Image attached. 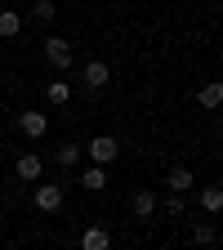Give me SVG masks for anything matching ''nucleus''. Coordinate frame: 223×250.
<instances>
[{
	"instance_id": "1",
	"label": "nucleus",
	"mask_w": 223,
	"mask_h": 250,
	"mask_svg": "<svg viewBox=\"0 0 223 250\" xmlns=\"http://www.w3.org/2000/svg\"><path fill=\"white\" fill-rule=\"evenodd\" d=\"M81 152H89V166H103V170H107V166L116 161V156H121V143H116L112 134H94V139H89Z\"/></svg>"
},
{
	"instance_id": "2",
	"label": "nucleus",
	"mask_w": 223,
	"mask_h": 250,
	"mask_svg": "<svg viewBox=\"0 0 223 250\" xmlns=\"http://www.w3.org/2000/svg\"><path fill=\"white\" fill-rule=\"evenodd\" d=\"M62 201H67V192H62V183H36V192H31V206H36L41 214H58Z\"/></svg>"
},
{
	"instance_id": "3",
	"label": "nucleus",
	"mask_w": 223,
	"mask_h": 250,
	"mask_svg": "<svg viewBox=\"0 0 223 250\" xmlns=\"http://www.w3.org/2000/svg\"><path fill=\"white\" fill-rule=\"evenodd\" d=\"M45 58H49V67H54V72H67V67H72V41H62V36H45Z\"/></svg>"
},
{
	"instance_id": "4",
	"label": "nucleus",
	"mask_w": 223,
	"mask_h": 250,
	"mask_svg": "<svg viewBox=\"0 0 223 250\" xmlns=\"http://www.w3.org/2000/svg\"><path fill=\"white\" fill-rule=\"evenodd\" d=\"M18 130H22L27 139H45L49 116H45V112H36V107H27V112H18Z\"/></svg>"
},
{
	"instance_id": "5",
	"label": "nucleus",
	"mask_w": 223,
	"mask_h": 250,
	"mask_svg": "<svg viewBox=\"0 0 223 250\" xmlns=\"http://www.w3.org/2000/svg\"><path fill=\"white\" fill-rule=\"evenodd\" d=\"M14 174H18V183H36V179L45 174V161H41L36 152H22L18 166H14Z\"/></svg>"
},
{
	"instance_id": "6",
	"label": "nucleus",
	"mask_w": 223,
	"mask_h": 250,
	"mask_svg": "<svg viewBox=\"0 0 223 250\" xmlns=\"http://www.w3.org/2000/svg\"><path fill=\"white\" fill-rule=\"evenodd\" d=\"M156 206H161V201H156L152 188H139V192L130 197V214H134V219H152V214H156Z\"/></svg>"
},
{
	"instance_id": "7",
	"label": "nucleus",
	"mask_w": 223,
	"mask_h": 250,
	"mask_svg": "<svg viewBox=\"0 0 223 250\" xmlns=\"http://www.w3.org/2000/svg\"><path fill=\"white\" fill-rule=\"evenodd\" d=\"M81 81H85V89H103V85L112 81V67H107V62H99V58H89L85 72H81Z\"/></svg>"
},
{
	"instance_id": "8",
	"label": "nucleus",
	"mask_w": 223,
	"mask_h": 250,
	"mask_svg": "<svg viewBox=\"0 0 223 250\" xmlns=\"http://www.w3.org/2000/svg\"><path fill=\"white\" fill-rule=\"evenodd\" d=\"M81 250H112V232H107L103 224H89V228L81 232Z\"/></svg>"
},
{
	"instance_id": "9",
	"label": "nucleus",
	"mask_w": 223,
	"mask_h": 250,
	"mask_svg": "<svg viewBox=\"0 0 223 250\" xmlns=\"http://www.w3.org/2000/svg\"><path fill=\"white\" fill-rule=\"evenodd\" d=\"M22 36V14L18 9H0V41H18Z\"/></svg>"
},
{
	"instance_id": "10",
	"label": "nucleus",
	"mask_w": 223,
	"mask_h": 250,
	"mask_svg": "<svg viewBox=\"0 0 223 250\" xmlns=\"http://www.w3.org/2000/svg\"><path fill=\"white\" fill-rule=\"evenodd\" d=\"M165 183H170V192H179V197H183V192H192V188H197V174L187 170V166H174Z\"/></svg>"
},
{
	"instance_id": "11",
	"label": "nucleus",
	"mask_w": 223,
	"mask_h": 250,
	"mask_svg": "<svg viewBox=\"0 0 223 250\" xmlns=\"http://www.w3.org/2000/svg\"><path fill=\"white\" fill-rule=\"evenodd\" d=\"M201 210H205V214H219V210H223V188H219V183H205V188H201Z\"/></svg>"
},
{
	"instance_id": "12",
	"label": "nucleus",
	"mask_w": 223,
	"mask_h": 250,
	"mask_svg": "<svg viewBox=\"0 0 223 250\" xmlns=\"http://www.w3.org/2000/svg\"><path fill=\"white\" fill-rule=\"evenodd\" d=\"M81 183L89 188V192H103V188H107V170H103V166H85Z\"/></svg>"
},
{
	"instance_id": "13",
	"label": "nucleus",
	"mask_w": 223,
	"mask_h": 250,
	"mask_svg": "<svg viewBox=\"0 0 223 250\" xmlns=\"http://www.w3.org/2000/svg\"><path fill=\"white\" fill-rule=\"evenodd\" d=\"M197 103H201V107H219V103H223V85H219V81L201 85V94H197Z\"/></svg>"
},
{
	"instance_id": "14",
	"label": "nucleus",
	"mask_w": 223,
	"mask_h": 250,
	"mask_svg": "<svg viewBox=\"0 0 223 250\" xmlns=\"http://www.w3.org/2000/svg\"><path fill=\"white\" fill-rule=\"evenodd\" d=\"M58 166H62V170H76V166H81V143H62V147H58Z\"/></svg>"
},
{
	"instance_id": "15",
	"label": "nucleus",
	"mask_w": 223,
	"mask_h": 250,
	"mask_svg": "<svg viewBox=\"0 0 223 250\" xmlns=\"http://www.w3.org/2000/svg\"><path fill=\"white\" fill-rule=\"evenodd\" d=\"M214 237H219V232H214V224H210V219L192 224V241H197V246H214Z\"/></svg>"
},
{
	"instance_id": "16",
	"label": "nucleus",
	"mask_w": 223,
	"mask_h": 250,
	"mask_svg": "<svg viewBox=\"0 0 223 250\" xmlns=\"http://www.w3.org/2000/svg\"><path fill=\"white\" fill-rule=\"evenodd\" d=\"M45 94H49V103H72V85L67 81H49Z\"/></svg>"
},
{
	"instance_id": "17",
	"label": "nucleus",
	"mask_w": 223,
	"mask_h": 250,
	"mask_svg": "<svg viewBox=\"0 0 223 250\" xmlns=\"http://www.w3.org/2000/svg\"><path fill=\"white\" fill-rule=\"evenodd\" d=\"M31 14H36V22H54V0H36V9H31Z\"/></svg>"
},
{
	"instance_id": "18",
	"label": "nucleus",
	"mask_w": 223,
	"mask_h": 250,
	"mask_svg": "<svg viewBox=\"0 0 223 250\" xmlns=\"http://www.w3.org/2000/svg\"><path fill=\"white\" fill-rule=\"evenodd\" d=\"M165 214H183V197H179V192L165 197Z\"/></svg>"
},
{
	"instance_id": "19",
	"label": "nucleus",
	"mask_w": 223,
	"mask_h": 250,
	"mask_svg": "<svg viewBox=\"0 0 223 250\" xmlns=\"http://www.w3.org/2000/svg\"><path fill=\"white\" fill-rule=\"evenodd\" d=\"M0 107H5V94H0Z\"/></svg>"
}]
</instances>
